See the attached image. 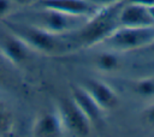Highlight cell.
<instances>
[{
  "label": "cell",
  "instance_id": "cell-1",
  "mask_svg": "<svg viewBox=\"0 0 154 137\" xmlns=\"http://www.w3.org/2000/svg\"><path fill=\"white\" fill-rule=\"evenodd\" d=\"M124 1L102 7L95 14L89 17L87 22L75 30L73 40L81 46H93L101 43L117 26H119L118 14Z\"/></svg>",
  "mask_w": 154,
  "mask_h": 137
},
{
  "label": "cell",
  "instance_id": "cell-2",
  "mask_svg": "<svg viewBox=\"0 0 154 137\" xmlns=\"http://www.w3.org/2000/svg\"><path fill=\"white\" fill-rule=\"evenodd\" d=\"M4 24L8 29V31L19 37L30 49L46 54H52L59 48V35H54L36 25L20 20L4 19Z\"/></svg>",
  "mask_w": 154,
  "mask_h": 137
},
{
  "label": "cell",
  "instance_id": "cell-3",
  "mask_svg": "<svg viewBox=\"0 0 154 137\" xmlns=\"http://www.w3.org/2000/svg\"><path fill=\"white\" fill-rule=\"evenodd\" d=\"M154 40V25L149 26H117L101 43L112 50L126 52L149 47Z\"/></svg>",
  "mask_w": 154,
  "mask_h": 137
},
{
  "label": "cell",
  "instance_id": "cell-4",
  "mask_svg": "<svg viewBox=\"0 0 154 137\" xmlns=\"http://www.w3.org/2000/svg\"><path fill=\"white\" fill-rule=\"evenodd\" d=\"M25 19H26L25 23L36 25L48 32H52L54 35H63L71 30L73 31L77 30L87 22L88 18L71 16V14L59 12L57 10L42 7V10L36 11L31 14H28ZM20 22H24V20H20Z\"/></svg>",
  "mask_w": 154,
  "mask_h": 137
},
{
  "label": "cell",
  "instance_id": "cell-5",
  "mask_svg": "<svg viewBox=\"0 0 154 137\" xmlns=\"http://www.w3.org/2000/svg\"><path fill=\"white\" fill-rule=\"evenodd\" d=\"M58 114L63 124V129L75 136H88L91 131V124L78 106L70 99L59 101Z\"/></svg>",
  "mask_w": 154,
  "mask_h": 137
},
{
  "label": "cell",
  "instance_id": "cell-6",
  "mask_svg": "<svg viewBox=\"0 0 154 137\" xmlns=\"http://www.w3.org/2000/svg\"><path fill=\"white\" fill-rule=\"evenodd\" d=\"M83 88L90 94V96L95 100V102L101 107L103 112L111 111L118 105L117 93L102 81L89 78L84 81Z\"/></svg>",
  "mask_w": 154,
  "mask_h": 137
},
{
  "label": "cell",
  "instance_id": "cell-7",
  "mask_svg": "<svg viewBox=\"0 0 154 137\" xmlns=\"http://www.w3.org/2000/svg\"><path fill=\"white\" fill-rule=\"evenodd\" d=\"M41 5L42 7L57 10L66 14L87 18L91 17L100 10L88 0H41Z\"/></svg>",
  "mask_w": 154,
  "mask_h": 137
},
{
  "label": "cell",
  "instance_id": "cell-8",
  "mask_svg": "<svg viewBox=\"0 0 154 137\" xmlns=\"http://www.w3.org/2000/svg\"><path fill=\"white\" fill-rule=\"evenodd\" d=\"M71 99L78 106V108L84 113V115L90 121L91 126H95L102 121L103 111L90 96V94L83 87H71Z\"/></svg>",
  "mask_w": 154,
  "mask_h": 137
},
{
  "label": "cell",
  "instance_id": "cell-9",
  "mask_svg": "<svg viewBox=\"0 0 154 137\" xmlns=\"http://www.w3.org/2000/svg\"><path fill=\"white\" fill-rule=\"evenodd\" d=\"M119 25L123 26H149L154 25V19L152 18L149 11L144 6L128 4L124 1L118 14Z\"/></svg>",
  "mask_w": 154,
  "mask_h": 137
},
{
  "label": "cell",
  "instance_id": "cell-10",
  "mask_svg": "<svg viewBox=\"0 0 154 137\" xmlns=\"http://www.w3.org/2000/svg\"><path fill=\"white\" fill-rule=\"evenodd\" d=\"M29 47L14 34L10 31L0 37V50L6 59L16 65L23 64L29 56Z\"/></svg>",
  "mask_w": 154,
  "mask_h": 137
},
{
  "label": "cell",
  "instance_id": "cell-11",
  "mask_svg": "<svg viewBox=\"0 0 154 137\" xmlns=\"http://www.w3.org/2000/svg\"><path fill=\"white\" fill-rule=\"evenodd\" d=\"M63 130L58 112H46L36 118L32 126V135L37 137H53L61 135Z\"/></svg>",
  "mask_w": 154,
  "mask_h": 137
},
{
  "label": "cell",
  "instance_id": "cell-12",
  "mask_svg": "<svg viewBox=\"0 0 154 137\" xmlns=\"http://www.w3.org/2000/svg\"><path fill=\"white\" fill-rule=\"evenodd\" d=\"M93 65L101 72H114L120 68L122 60L120 58L114 53V50H106L97 53L93 59Z\"/></svg>",
  "mask_w": 154,
  "mask_h": 137
},
{
  "label": "cell",
  "instance_id": "cell-13",
  "mask_svg": "<svg viewBox=\"0 0 154 137\" xmlns=\"http://www.w3.org/2000/svg\"><path fill=\"white\" fill-rule=\"evenodd\" d=\"M131 90L135 95L142 99H153L154 97V78L147 77L136 79L131 83Z\"/></svg>",
  "mask_w": 154,
  "mask_h": 137
},
{
  "label": "cell",
  "instance_id": "cell-14",
  "mask_svg": "<svg viewBox=\"0 0 154 137\" xmlns=\"http://www.w3.org/2000/svg\"><path fill=\"white\" fill-rule=\"evenodd\" d=\"M13 117L7 106L0 102V135H7L12 131Z\"/></svg>",
  "mask_w": 154,
  "mask_h": 137
},
{
  "label": "cell",
  "instance_id": "cell-15",
  "mask_svg": "<svg viewBox=\"0 0 154 137\" xmlns=\"http://www.w3.org/2000/svg\"><path fill=\"white\" fill-rule=\"evenodd\" d=\"M142 119L143 121L150 126V127H154V102L150 103L142 113Z\"/></svg>",
  "mask_w": 154,
  "mask_h": 137
},
{
  "label": "cell",
  "instance_id": "cell-16",
  "mask_svg": "<svg viewBox=\"0 0 154 137\" xmlns=\"http://www.w3.org/2000/svg\"><path fill=\"white\" fill-rule=\"evenodd\" d=\"M88 1L91 5H94L95 7H97V8H102V7H107V6L118 4V2L124 1V0H88Z\"/></svg>",
  "mask_w": 154,
  "mask_h": 137
},
{
  "label": "cell",
  "instance_id": "cell-17",
  "mask_svg": "<svg viewBox=\"0 0 154 137\" xmlns=\"http://www.w3.org/2000/svg\"><path fill=\"white\" fill-rule=\"evenodd\" d=\"M11 10V4L8 0H0V20H4L8 16Z\"/></svg>",
  "mask_w": 154,
  "mask_h": 137
},
{
  "label": "cell",
  "instance_id": "cell-18",
  "mask_svg": "<svg viewBox=\"0 0 154 137\" xmlns=\"http://www.w3.org/2000/svg\"><path fill=\"white\" fill-rule=\"evenodd\" d=\"M124 1L128 4H135V5H140L144 7L154 6V0H124Z\"/></svg>",
  "mask_w": 154,
  "mask_h": 137
},
{
  "label": "cell",
  "instance_id": "cell-19",
  "mask_svg": "<svg viewBox=\"0 0 154 137\" xmlns=\"http://www.w3.org/2000/svg\"><path fill=\"white\" fill-rule=\"evenodd\" d=\"M17 4H19V5H28V4H30L32 0H14Z\"/></svg>",
  "mask_w": 154,
  "mask_h": 137
},
{
  "label": "cell",
  "instance_id": "cell-20",
  "mask_svg": "<svg viewBox=\"0 0 154 137\" xmlns=\"http://www.w3.org/2000/svg\"><path fill=\"white\" fill-rule=\"evenodd\" d=\"M147 8H148V11H149V13H150L152 18L154 19V6H150V7H147Z\"/></svg>",
  "mask_w": 154,
  "mask_h": 137
},
{
  "label": "cell",
  "instance_id": "cell-21",
  "mask_svg": "<svg viewBox=\"0 0 154 137\" xmlns=\"http://www.w3.org/2000/svg\"><path fill=\"white\" fill-rule=\"evenodd\" d=\"M4 79V73H2V70L0 68V82Z\"/></svg>",
  "mask_w": 154,
  "mask_h": 137
},
{
  "label": "cell",
  "instance_id": "cell-22",
  "mask_svg": "<svg viewBox=\"0 0 154 137\" xmlns=\"http://www.w3.org/2000/svg\"><path fill=\"white\" fill-rule=\"evenodd\" d=\"M149 47H150V48H152V49L154 50V40H153V42H152V43L149 44Z\"/></svg>",
  "mask_w": 154,
  "mask_h": 137
}]
</instances>
